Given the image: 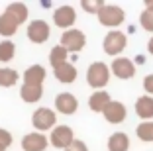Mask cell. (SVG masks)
<instances>
[{
  "instance_id": "obj_1",
  "label": "cell",
  "mask_w": 153,
  "mask_h": 151,
  "mask_svg": "<svg viewBox=\"0 0 153 151\" xmlns=\"http://www.w3.org/2000/svg\"><path fill=\"white\" fill-rule=\"evenodd\" d=\"M110 69L106 63L102 61H94L92 65L88 67V71H86V83H88V86H92L94 90H102L104 86L108 85L110 80Z\"/></svg>"
},
{
  "instance_id": "obj_2",
  "label": "cell",
  "mask_w": 153,
  "mask_h": 151,
  "mask_svg": "<svg viewBox=\"0 0 153 151\" xmlns=\"http://www.w3.org/2000/svg\"><path fill=\"white\" fill-rule=\"evenodd\" d=\"M128 45V37L124 31H108L106 37L102 41V47H104V53L106 55H112V57H118V55L126 49Z\"/></svg>"
},
{
  "instance_id": "obj_3",
  "label": "cell",
  "mask_w": 153,
  "mask_h": 151,
  "mask_svg": "<svg viewBox=\"0 0 153 151\" xmlns=\"http://www.w3.org/2000/svg\"><path fill=\"white\" fill-rule=\"evenodd\" d=\"M126 20V12L116 4H106L98 14V22L104 28H118Z\"/></svg>"
},
{
  "instance_id": "obj_4",
  "label": "cell",
  "mask_w": 153,
  "mask_h": 151,
  "mask_svg": "<svg viewBox=\"0 0 153 151\" xmlns=\"http://www.w3.org/2000/svg\"><path fill=\"white\" fill-rule=\"evenodd\" d=\"M61 47H65L67 51H81L86 45V36L81 30H67L61 33Z\"/></svg>"
},
{
  "instance_id": "obj_5",
  "label": "cell",
  "mask_w": 153,
  "mask_h": 151,
  "mask_svg": "<svg viewBox=\"0 0 153 151\" xmlns=\"http://www.w3.org/2000/svg\"><path fill=\"white\" fill-rule=\"evenodd\" d=\"M49 33H51L49 24L45 20H33L27 26V39L32 43H45L49 39Z\"/></svg>"
},
{
  "instance_id": "obj_6",
  "label": "cell",
  "mask_w": 153,
  "mask_h": 151,
  "mask_svg": "<svg viewBox=\"0 0 153 151\" xmlns=\"http://www.w3.org/2000/svg\"><path fill=\"white\" fill-rule=\"evenodd\" d=\"M51 145L57 149H67L73 141H75V133L69 126H55L51 132Z\"/></svg>"
},
{
  "instance_id": "obj_7",
  "label": "cell",
  "mask_w": 153,
  "mask_h": 151,
  "mask_svg": "<svg viewBox=\"0 0 153 151\" xmlns=\"http://www.w3.org/2000/svg\"><path fill=\"white\" fill-rule=\"evenodd\" d=\"M55 122H57V116H55V112L49 110V108H39V110H36L33 116H32L33 128L39 129V132H47V129H51L55 126Z\"/></svg>"
},
{
  "instance_id": "obj_8",
  "label": "cell",
  "mask_w": 153,
  "mask_h": 151,
  "mask_svg": "<svg viewBox=\"0 0 153 151\" xmlns=\"http://www.w3.org/2000/svg\"><path fill=\"white\" fill-rule=\"evenodd\" d=\"M75 22H76V12L73 6H59L53 12V24L61 30H73Z\"/></svg>"
},
{
  "instance_id": "obj_9",
  "label": "cell",
  "mask_w": 153,
  "mask_h": 151,
  "mask_svg": "<svg viewBox=\"0 0 153 151\" xmlns=\"http://www.w3.org/2000/svg\"><path fill=\"white\" fill-rule=\"evenodd\" d=\"M110 71L114 73V77H118V79H122V80H128L135 75V63L128 57H116L112 61Z\"/></svg>"
},
{
  "instance_id": "obj_10",
  "label": "cell",
  "mask_w": 153,
  "mask_h": 151,
  "mask_svg": "<svg viewBox=\"0 0 153 151\" xmlns=\"http://www.w3.org/2000/svg\"><path fill=\"white\" fill-rule=\"evenodd\" d=\"M49 145V139L45 138L41 132H32L26 133L22 139V149L24 151H45Z\"/></svg>"
},
{
  "instance_id": "obj_11",
  "label": "cell",
  "mask_w": 153,
  "mask_h": 151,
  "mask_svg": "<svg viewBox=\"0 0 153 151\" xmlns=\"http://www.w3.org/2000/svg\"><path fill=\"white\" fill-rule=\"evenodd\" d=\"M55 108H57L61 114L71 116V114H75L76 108H79V100H76V96L71 94V92H59L57 98H55Z\"/></svg>"
},
{
  "instance_id": "obj_12",
  "label": "cell",
  "mask_w": 153,
  "mask_h": 151,
  "mask_svg": "<svg viewBox=\"0 0 153 151\" xmlns=\"http://www.w3.org/2000/svg\"><path fill=\"white\" fill-rule=\"evenodd\" d=\"M102 114H104V118H106V122H110V124H122V122L126 120L128 112H126V106H124L122 102L112 100Z\"/></svg>"
},
{
  "instance_id": "obj_13",
  "label": "cell",
  "mask_w": 153,
  "mask_h": 151,
  "mask_svg": "<svg viewBox=\"0 0 153 151\" xmlns=\"http://www.w3.org/2000/svg\"><path fill=\"white\" fill-rule=\"evenodd\" d=\"M135 114L143 122H151L153 118V96H141L135 100Z\"/></svg>"
},
{
  "instance_id": "obj_14",
  "label": "cell",
  "mask_w": 153,
  "mask_h": 151,
  "mask_svg": "<svg viewBox=\"0 0 153 151\" xmlns=\"http://www.w3.org/2000/svg\"><path fill=\"white\" fill-rule=\"evenodd\" d=\"M110 102H112V98H110L108 92H104V90H94V94H90V98H88V108L92 112H104Z\"/></svg>"
},
{
  "instance_id": "obj_15",
  "label": "cell",
  "mask_w": 153,
  "mask_h": 151,
  "mask_svg": "<svg viewBox=\"0 0 153 151\" xmlns=\"http://www.w3.org/2000/svg\"><path fill=\"white\" fill-rule=\"evenodd\" d=\"M45 69L41 65H32L27 67L24 71V85H43V79H45Z\"/></svg>"
},
{
  "instance_id": "obj_16",
  "label": "cell",
  "mask_w": 153,
  "mask_h": 151,
  "mask_svg": "<svg viewBox=\"0 0 153 151\" xmlns=\"http://www.w3.org/2000/svg\"><path fill=\"white\" fill-rule=\"evenodd\" d=\"M18 26H20V24L16 22V18H14V16H10L6 10L0 14V36H2V37L14 36V33H16V30H18Z\"/></svg>"
},
{
  "instance_id": "obj_17",
  "label": "cell",
  "mask_w": 153,
  "mask_h": 151,
  "mask_svg": "<svg viewBox=\"0 0 153 151\" xmlns=\"http://www.w3.org/2000/svg\"><path fill=\"white\" fill-rule=\"evenodd\" d=\"M20 96H22L24 102L33 104V102H37V100L43 96V86H39V85H22Z\"/></svg>"
},
{
  "instance_id": "obj_18",
  "label": "cell",
  "mask_w": 153,
  "mask_h": 151,
  "mask_svg": "<svg viewBox=\"0 0 153 151\" xmlns=\"http://www.w3.org/2000/svg\"><path fill=\"white\" fill-rule=\"evenodd\" d=\"M55 79L59 80V83H75L76 79V67L71 65V63H63V65H59L57 69H55Z\"/></svg>"
},
{
  "instance_id": "obj_19",
  "label": "cell",
  "mask_w": 153,
  "mask_h": 151,
  "mask_svg": "<svg viewBox=\"0 0 153 151\" xmlns=\"http://www.w3.org/2000/svg\"><path fill=\"white\" fill-rule=\"evenodd\" d=\"M130 149V138L124 132H116L108 138V151H128Z\"/></svg>"
},
{
  "instance_id": "obj_20",
  "label": "cell",
  "mask_w": 153,
  "mask_h": 151,
  "mask_svg": "<svg viewBox=\"0 0 153 151\" xmlns=\"http://www.w3.org/2000/svg\"><path fill=\"white\" fill-rule=\"evenodd\" d=\"M6 12H8L10 16H14V18H16V22H18L20 26H22V24L27 20V6L22 4V2H12V4H8Z\"/></svg>"
},
{
  "instance_id": "obj_21",
  "label": "cell",
  "mask_w": 153,
  "mask_h": 151,
  "mask_svg": "<svg viewBox=\"0 0 153 151\" xmlns=\"http://www.w3.org/2000/svg\"><path fill=\"white\" fill-rule=\"evenodd\" d=\"M18 79L20 77L14 69H10V67H2V69H0V86L10 89V86H14L18 83Z\"/></svg>"
},
{
  "instance_id": "obj_22",
  "label": "cell",
  "mask_w": 153,
  "mask_h": 151,
  "mask_svg": "<svg viewBox=\"0 0 153 151\" xmlns=\"http://www.w3.org/2000/svg\"><path fill=\"white\" fill-rule=\"evenodd\" d=\"M67 55L69 51L65 47H61V45H55L53 49H51V53H49V63L53 69H57L59 65H63V63H67Z\"/></svg>"
},
{
  "instance_id": "obj_23",
  "label": "cell",
  "mask_w": 153,
  "mask_h": 151,
  "mask_svg": "<svg viewBox=\"0 0 153 151\" xmlns=\"http://www.w3.org/2000/svg\"><path fill=\"white\" fill-rule=\"evenodd\" d=\"M14 55H16V45H14L12 41H8V39L0 41V63L12 61Z\"/></svg>"
},
{
  "instance_id": "obj_24",
  "label": "cell",
  "mask_w": 153,
  "mask_h": 151,
  "mask_svg": "<svg viewBox=\"0 0 153 151\" xmlns=\"http://www.w3.org/2000/svg\"><path fill=\"white\" fill-rule=\"evenodd\" d=\"M135 133L141 141H153V122H141L135 128Z\"/></svg>"
},
{
  "instance_id": "obj_25",
  "label": "cell",
  "mask_w": 153,
  "mask_h": 151,
  "mask_svg": "<svg viewBox=\"0 0 153 151\" xmlns=\"http://www.w3.org/2000/svg\"><path fill=\"white\" fill-rule=\"evenodd\" d=\"M81 6H82V10H85V12H88V14H96V16H98L100 10H102L106 4H104L102 0H82Z\"/></svg>"
},
{
  "instance_id": "obj_26",
  "label": "cell",
  "mask_w": 153,
  "mask_h": 151,
  "mask_svg": "<svg viewBox=\"0 0 153 151\" xmlns=\"http://www.w3.org/2000/svg\"><path fill=\"white\" fill-rule=\"evenodd\" d=\"M140 26L143 28L145 31H153V12L143 10V12L140 14Z\"/></svg>"
},
{
  "instance_id": "obj_27",
  "label": "cell",
  "mask_w": 153,
  "mask_h": 151,
  "mask_svg": "<svg viewBox=\"0 0 153 151\" xmlns=\"http://www.w3.org/2000/svg\"><path fill=\"white\" fill-rule=\"evenodd\" d=\"M10 145H12V133H10L8 129H2V128H0V149L6 151Z\"/></svg>"
},
{
  "instance_id": "obj_28",
  "label": "cell",
  "mask_w": 153,
  "mask_h": 151,
  "mask_svg": "<svg viewBox=\"0 0 153 151\" xmlns=\"http://www.w3.org/2000/svg\"><path fill=\"white\" fill-rule=\"evenodd\" d=\"M65 151H88V147H86L85 141H81V139H75V141H73Z\"/></svg>"
},
{
  "instance_id": "obj_29",
  "label": "cell",
  "mask_w": 153,
  "mask_h": 151,
  "mask_svg": "<svg viewBox=\"0 0 153 151\" xmlns=\"http://www.w3.org/2000/svg\"><path fill=\"white\" fill-rule=\"evenodd\" d=\"M143 90H145L147 94H153V73H151V75H147V77L143 79Z\"/></svg>"
},
{
  "instance_id": "obj_30",
  "label": "cell",
  "mask_w": 153,
  "mask_h": 151,
  "mask_svg": "<svg viewBox=\"0 0 153 151\" xmlns=\"http://www.w3.org/2000/svg\"><path fill=\"white\" fill-rule=\"evenodd\" d=\"M145 10L153 12V0H145Z\"/></svg>"
},
{
  "instance_id": "obj_31",
  "label": "cell",
  "mask_w": 153,
  "mask_h": 151,
  "mask_svg": "<svg viewBox=\"0 0 153 151\" xmlns=\"http://www.w3.org/2000/svg\"><path fill=\"white\" fill-rule=\"evenodd\" d=\"M147 51H149V55H153V37L147 41Z\"/></svg>"
},
{
  "instance_id": "obj_32",
  "label": "cell",
  "mask_w": 153,
  "mask_h": 151,
  "mask_svg": "<svg viewBox=\"0 0 153 151\" xmlns=\"http://www.w3.org/2000/svg\"><path fill=\"white\" fill-rule=\"evenodd\" d=\"M0 151H2V149H0Z\"/></svg>"
}]
</instances>
